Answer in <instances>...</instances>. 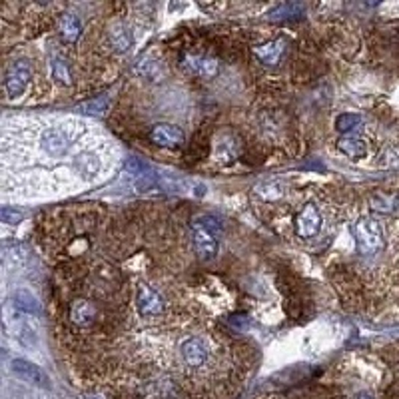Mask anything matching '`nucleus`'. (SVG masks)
Instances as JSON below:
<instances>
[{
  "instance_id": "f257e3e1",
  "label": "nucleus",
  "mask_w": 399,
  "mask_h": 399,
  "mask_svg": "<svg viewBox=\"0 0 399 399\" xmlns=\"http://www.w3.org/2000/svg\"><path fill=\"white\" fill-rule=\"evenodd\" d=\"M116 152L92 124L76 118H38L6 126L2 140L4 186L32 196L68 194L100 182L114 168ZM6 190V192H10Z\"/></svg>"
},
{
  "instance_id": "39448f33",
  "label": "nucleus",
  "mask_w": 399,
  "mask_h": 399,
  "mask_svg": "<svg viewBox=\"0 0 399 399\" xmlns=\"http://www.w3.org/2000/svg\"><path fill=\"white\" fill-rule=\"evenodd\" d=\"M320 230H322V214H320V210H318L315 204H306L296 218L297 236L308 240V237L318 236Z\"/></svg>"
},
{
  "instance_id": "a211bd4d",
  "label": "nucleus",
  "mask_w": 399,
  "mask_h": 399,
  "mask_svg": "<svg viewBox=\"0 0 399 399\" xmlns=\"http://www.w3.org/2000/svg\"><path fill=\"white\" fill-rule=\"evenodd\" d=\"M256 194L264 200H278L283 196V188L278 182H266V184H258L256 186Z\"/></svg>"
},
{
  "instance_id": "4be33fe9",
  "label": "nucleus",
  "mask_w": 399,
  "mask_h": 399,
  "mask_svg": "<svg viewBox=\"0 0 399 399\" xmlns=\"http://www.w3.org/2000/svg\"><path fill=\"white\" fill-rule=\"evenodd\" d=\"M297 13H299V6H294V4H281L280 8H276L272 15H274V18H292V16H297Z\"/></svg>"
},
{
  "instance_id": "aec40b11",
  "label": "nucleus",
  "mask_w": 399,
  "mask_h": 399,
  "mask_svg": "<svg viewBox=\"0 0 399 399\" xmlns=\"http://www.w3.org/2000/svg\"><path fill=\"white\" fill-rule=\"evenodd\" d=\"M359 122H361V118H359V116H355V114H343V116H340V118L336 120V128H338L340 132H345V130H352V128H355Z\"/></svg>"
},
{
  "instance_id": "f3484780",
  "label": "nucleus",
  "mask_w": 399,
  "mask_h": 399,
  "mask_svg": "<svg viewBox=\"0 0 399 399\" xmlns=\"http://www.w3.org/2000/svg\"><path fill=\"white\" fill-rule=\"evenodd\" d=\"M108 106H110V96L104 94V96H96L88 102L80 104V110L86 112V114H104L108 110Z\"/></svg>"
},
{
  "instance_id": "f8f14e48",
  "label": "nucleus",
  "mask_w": 399,
  "mask_h": 399,
  "mask_svg": "<svg viewBox=\"0 0 399 399\" xmlns=\"http://www.w3.org/2000/svg\"><path fill=\"white\" fill-rule=\"evenodd\" d=\"M96 318V308L86 302V299H78L70 308V320L78 325H88Z\"/></svg>"
},
{
  "instance_id": "2eb2a0df",
  "label": "nucleus",
  "mask_w": 399,
  "mask_h": 399,
  "mask_svg": "<svg viewBox=\"0 0 399 399\" xmlns=\"http://www.w3.org/2000/svg\"><path fill=\"white\" fill-rule=\"evenodd\" d=\"M60 34L64 36V40L75 42L76 38L80 36V22L75 15H62L60 16Z\"/></svg>"
},
{
  "instance_id": "9d476101",
  "label": "nucleus",
  "mask_w": 399,
  "mask_h": 399,
  "mask_svg": "<svg viewBox=\"0 0 399 399\" xmlns=\"http://www.w3.org/2000/svg\"><path fill=\"white\" fill-rule=\"evenodd\" d=\"M283 46H285L283 40H272V42H266V45L253 48V54L260 58L262 64L272 66V64H278V62H280L281 54H283Z\"/></svg>"
},
{
  "instance_id": "423d86ee",
  "label": "nucleus",
  "mask_w": 399,
  "mask_h": 399,
  "mask_svg": "<svg viewBox=\"0 0 399 399\" xmlns=\"http://www.w3.org/2000/svg\"><path fill=\"white\" fill-rule=\"evenodd\" d=\"M208 354H210V347L202 338H190L182 343V350H180L182 361L188 368H202L208 361Z\"/></svg>"
},
{
  "instance_id": "5701e85b",
  "label": "nucleus",
  "mask_w": 399,
  "mask_h": 399,
  "mask_svg": "<svg viewBox=\"0 0 399 399\" xmlns=\"http://www.w3.org/2000/svg\"><path fill=\"white\" fill-rule=\"evenodd\" d=\"M126 166H128V170H130V172L138 174V176H140V174H144V170H148V164L142 162V160H138V158H130Z\"/></svg>"
},
{
  "instance_id": "6e6552de",
  "label": "nucleus",
  "mask_w": 399,
  "mask_h": 399,
  "mask_svg": "<svg viewBox=\"0 0 399 399\" xmlns=\"http://www.w3.org/2000/svg\"><path fill=\"white\" fill-rule=\"evenodd\" d=\"M136 304H138V310L142 315L152 318V315H158L164 308V302L160 294L150 288V285H140L138 288V296H136Z\"/></svg>"
},
{
  "instance_id": "b1692460",
  "label": "nucleus",
  "mask_w": 399,
  "mask_h": 399,
  "mask_svg": "<svg viewBox=\"0 0 399 399\" xmlns=\"http://www.w3.org/2000/svg\"><path fill=\"white\" fill-rule=\"evenodd\" d=\"M54 75H56V78H58V80H62V82H64V80H68V72H66V66H64V64H62L60 60H56V62H54Z\"/></svg>"
},
{
  "instance_id": "0eeeda50",
  "label": "nucleus",
  "mask_w": 399,
  "mask_h": 399,
  "mask_svg": "<svg viewBox=\"0 0 399 399\" xmlns=\"http://www.w3.org/2000/svg\"><path fill=\"white\" fill-rule=\"evenodd\" d=\"M150 140L158 146H166V148H174L184 144V132L174 126V124H156L152 130H150Z\"/></svg>"
},
{
  "instance_id": "9b49d317",
  "label": "nucleus",
  "mask_w": 399,
  "mask_h": 399,
  "mask_svg": "<svg viewBox=\"0 0 399 399\" xmlns=\"http://www.w3.org/2000/svg\"><path fill=\"white\" fill-rule=\"evenodd\" d=\"M184 62L194 75H200L204 78H214L218 75V60L206 58V56H188Z\"/></svg>"
},
{
  "instance_id": "1a4fd4ad",
  "label": "nucleus",
  "mask_w": 399,
  "mask_h": 399,
  "mask_svg": "<svg viewBox=\"0 0 399 399\" xmlns=\"http://www.w3.org/2000/svg\"><path fill=\"white\" fill-rule=\"evenodd\" d=\"M13 371L20 380H24L29 384L38 385V387H50V377L38 366L30 363L26 359H15L13 361Z\"/></svg>"
},
{
  "instance_id": "393cba45",
  "label": "nucleus",
  "mask_w": 399,
  "mask_h": 399,
  "mask_svg": "<svg viewBox=\"0 0 399 399\" xmlns=\"http://www.w3.org/2000/svg\"><path fill=\"white\" fill-rule=\"evenodd\" d=\"M357 399H371V396H368V393H359V396H357Z\"/></svg>"
},
{
  "instance_id": "6ab92c4d",
  "label": "nucleus",
  "mask_w": 399,
  "mask_h": 399,
  "mask_svg": "<svg viewBox=\"0 0 399 399\" xmlns=\"http://www.w3.org/2000/svg\"><path fill=\"white\" fill-rule=\"evenodd\" d=\"M16 338L24 347H32L36 343V331L30 325H20V329L16 331Z\"/></svg>"
},
{
  "instance_id": "dca6fc26",
  "label": "nucleus",
  "mask_w": 399,
  "mask_h": 399,
  "mask_svg": "<svg viewBox=\"0 0 399 399\" xmlns=\"http://www.w3.org/2000/svg\"><path fill=\"white\" fill-rule=\"evenodd\" d=\"M338 146H340L341 152H345V154L352 156V158H361V156L368 154L366 144H363L361 140H357V138H341Z\"/></svg>"
},
{
  "instance_id": "4468645a",
  "label": "nucleus",
  "mask_w": 399,
  "mask_h": 399,
  "mask_svg": "<svg viewBox=\"0 0 399 399\" xmlns=\"http://www.w3.org/2000/svg\"><path fill=\"white\" fill-rule=\"evenodd\" d=\"M15 308L18 311H22L24 315H38V311H40L36 297L26 290H18L15 294Z\"/></svg>"
},
{
  "instance_id": "f03ea898",
  "label": "nucleus",
  "mask_w": 399,
  "mask_h": 399,
  "mask_svg": "<svg viewBox=\"0 0 399 399\" xmlns=\"http://www.w3.org/2000/svg\"><path fill=\"white\" fill-rule=\"evenodd\" d=\"M194 246L200 258H214L218 253V237L222 234V226L212 216H202L192 224Z\"/></svg>"
},
{
  "instance_id": "ddd939ff",
  "label": "nucleus",
  "mask_w": 399,
  "mask_h": 399,
  "mask_svg": "<svg viewBox=\"0 0 399 399\" xmlns=\"http://www.w3.org/2000/svg\"><path fill=\"white\" fill-rule=\"evenodd\" d=\"M110 45L116 52H126L132 46V34L124 24H114L110 30Z\"/></svg>"
},
{
  "instance_id": "7ed1b4c3",
  "label": "nucleus",
  "mask_w": 399,
  "mask_h": 399,
  "mask_svg": "<svg viewBox=\"0 0 399 399\" xmlns=\"http://www.w3.org/2000/svg\"><path fill=\"white\" fill-rule=\"evenodd\" d=\"M357 251L361 256H375L384 248V230L377 220L373 218H361L354 228Z\"/></svg>"
},
{
  "instance_id": "412c9836",
  "label": "nucleus",
  "mask_w": 399,
  "mask_h": 399,
  "mask_svg": "<svg viewBox=\"0 0 399 399\" xmlns=\"http://www.w3.org/2000/svg\"><path fill=\"white\" fill-rule=\"evenodd\" d=\"M0 218H2V222L4 224H18L24 216H22V212H18L16 208H2V210H0Z\"/></svg>"
},
{
  "instance_id": "20e7f679",
  "label": "nucleus",
  "mask_w": 399,
  "mask_h": 399,
  "mask_svg": "<svg viewBox=\"0 0 399 399\" xmlns=\"http://www.w3.org/2000/svg\"><path fill=\"white\" fill-rule=\"evenodd\" d=\"M30 78H32V68H30L29 60H15L13 64H8L6 75H4V90L10 98L20 96L26 86H29Z\"/></svg>"
}]
</instances>
